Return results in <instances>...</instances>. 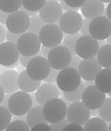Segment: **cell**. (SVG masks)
<instances>
[{"instance_id": "9f6ffc18", "label": "cell", "mask_w": 111, "mask_h": 131, "mask_svg": "<svg viewBox=\"0 0 111 131\" xmlns=\"http://www.w3.org/2000/svg\"><path fill=\"white\" fill-rule=\"evenodd\" d=\"M104 3H110L111 2V0H101Z\"/></svg>"}, {"instance_id": "e0dca14e", "label": "cell", "mask_w": 111, "mask_h": 131, "mask_svg": "<svg viewBox=\"0 0 111 131\" xmlns=\"http://www.w3.org/2000/svg\"><path fill=\"white\" fill-rule=\"evenodd\" d=\"M60 89L58 87L53 83H45L37 89L36 92V100L38 105L43 106L48 101L54 99L58 98L60 96Z\"/></svg>"}, {"instance_id": "44dd1931", "label": "cell", "mask_w": 111, "mask_h": 131, "mask_svg": "<svg viewBox=\"0 0 111 131\" xmlns=\"http://www.w3.org/2000/svg\"><path fill=\"white\" fill-rule=\"evenodd\" d=\"M41 85V81H35L29 76L26 72V70H24L19 74L18 76V86L20 90L31 93L37 90Z\"/></svg>"}, {"instance_id": "d590c367", "label": "cell", "mask_w": 111, "mask_h": 131, "mask_svg": "<svg viewBox=\"0 0 111 131\" xmlns=\"http://www.w3.org/2000/svg\"><path fill=\"white\" fill-rule=\"evenodd\" d=\"M22 34H14L8 30L6 31V40L7 42H13L15 44H16L18 41V39L20 37Z\"/></svg>"}, {"instance_id": "5b68a950", "label": "cell", "mask_w": 111, "mask_h": 131, "mask_svg": "<svg viewBox=\"0 0 111 131\" xmlns=\"http://www.w3.org/2000/svg\"><path fill=\"white\" fill-rule=\"evenodd\" d=\"M42 44L38 34L27 32L22 34L17 42V47L20 54L33 56L40 51Z\"/></svg>"}, {"instance_id": "8d00e7d4", "label": "cell", "mask_w": 111, "mask_h": 131, "mask_svg": "<svg viewBox=\"0 0 111 131\" xmlns=\"http://www.w3.org/2000/svg\"><path fill=\"white\" fill-rule=\"evenodd\" d=\"M31 131H52V127L47 124L41 123L35 125L31 128Z\"/></svg>"}, {"instance_id": "52a82bcc", "label": "cell", "mask_w": 111, "mask_h": 131, "mask_svg": "<svg viewBox=\"0 0 111 131\" xmlns=\"http://www.w3.org/2000/svg\"><path fill=\"white\" fill-rule=\"evenodd\" d=\"M43 45L54 47L59 45L63 38V31L56 24H47L43 26L38 34Z\"/></svg>"}, {"instance_id": "ac0fdd59", "label": "cell", "mask_w": 111, "mask_h": 131, "mask_svg": "<svg viewBox=\"0 0 111 131\" xmlns=\"http://www.w3.org/2000/svg\"><path fill=\"white\" fill-rule=\"evenodd\" d=\"M18 72L10 69L6 70L0 75V86L5 93H13L19 90Z\"/></svg>"}, {"instance_id": "6da1fadb", "label": "cell", "mask_w": 111, "mask_h": 131, "mask_svg": "<svg viewBox=\"0 0 111 131\" xmlns=\"http://www.w3.org/2000/svg\"><path fill=\"white\" fill-rule=\"evenodd\" d=\"M33 107V99L28 93L23 91H17L10 96L8 108L15 116L26 114Z\"/></svg>"}, {"instance_id": "30bf717a", "label": "cell", "mask_w": 111, "mask_h": 131, "mask_svg": "<svg viewBox=\"0 0 111 131\" xmlns=\"http://www.w3.org/2000/svg\"><path fill=\"white\" fill-rule=\"evenodd\" d=\"M89 32L97 40H106L111 36V21L104 15L95 17L90 21Z\"/></svg>"}, {"instance_id": "f1b7e54d", "label": "cell", "mask_w": 111, "mask_h": 131, "mask_svg": "<svg viewBox=\"0 0 111 131\" xmlns=\"http://www.w3.org/2000/svg\"><path fill=\"white\" fill-rule=\"evenodd\" d=\"M46 23L40 17V15H36L30 17V26L28 29V32L39 34L40 30L45 26Z\"/></svg>"}, {"instance_id": "836d02e7", "label": "cell", "mask_w": 111, "mask_h": 131, "mask_svg": "<svg viewBox=\"0 0 111 131\" xmlns=\"http://www.w3.org/2000/svg\"><path fill=\"white\" fill-rule=\"evenodd\" d=\"M69 124V122H68L67 119L65 118L63 121L56 122V123H52V124H50V126L52 127V130L62 131L63 130L64 128Z\"/></svg>"}, {"instance_id": "74e56055", "label": "cell", "mask_w": 111, "mask_h": 131, "mask_svg": "<svg viewBox=\"0 0 111 131\" xmlns=\"http://www.w3.org/2000/svg\"><path fill=\"white\" fill-rule=\"evenodd\" d=\"M64 1L69 6L72 8H80L86 2V0H64Z\"/></svg>"}, {"instance_id": "f35d334b", "label": "cell", "mask_w": 111, "mask_h": 131, "mask_svg": "<svg viewBox=\"0 0 111 131\" xmlns=\"http://www.w3.org/2000/svg\"><path fill=\"white\" fill-rule=\"evenodd\" d=\"M90 19H88L87 18H85L83 19V24L80 29V34L85 36V35H90V32H89V25L90 23Z\"/></svg>"}, {"instance_id": "4dcf8cb0", "label": "cell", "mask_w": 111, "mask_h": 131, "mask_svg": "<svg viewBox=\"0 0 111 131\" xmlns=\"http://www.w3.org/2000/svg\"><path fill=\"white\" fill-rule=\"evenodd\" d=\"M47 0H22V6L31 11H39Z\"/></svg>"}, {"instance_id": "d6986e66", "label": "cell", "mask_w": 111, "mask_h": 131, "mask_svg": "<svg viewBox=\"0 0 111 131\" xmlns=\"http://www.w3.org/2000/svg\"><path fill=\"white\" fill-rule=\"evenodd\" d=\"M80 11L85 18L92 20L95 17L103 15L105 6L101 0H86L80 7Z\"/></svg>"}, {"instance_id": "94428289", "label": "cell", "mask_w": 111, "mask_h": 131, "mask_svg": "<svg viewBox=\"0 0 111 131\" xmlns=\"http://www.w3.org/2000/svg\"><path fill=\"white\" fill-rule=\"evenodd\" d=\"M1 11H2V10H1V9H0V13H1Z\"/></svg>"}, {"instance_id": "d6a6232c", "label": "cell", "mask_w": 111, "mask_h": 131, "mask_svg": "<svg viewBox=\"0 0 111 131\" xmlns=\"http://www.w3.org/2000/svg\"><path fill=\"white\" fill-rule=\"evenodd\" d=\"M60 70L58 69H54L52 68L51 69V72H50L49 74L48 75L47 78H45L43 81L45 83H56L57 81V76L59 73Z\"/></svg>"}, {"instance_id": "7dc6e473", "label": "cell", "mask_w": 111, "mask_h": 131, "mask_svg": "<svg viewBox=\"0 0 111 131\" xmlns=\"http://www.w3.org/2000/svg\"><path fill=\"white\" fill-rule=\"evenodd\" d=\"M7 94H6L4 96V99L3 100L2 103H1L0 105H2V106H4V107H8V100H9V98L11 95L12 93H6Z\"/></svg>"}, {"instance_id": "83f0119b", "label": "cell", "mask_w": 111, "mask_h": 131, "mask_svg": "<svg viewBox=\"0 0 111 131\" xmlns=\"http://www.w3.org/2000/svg\"><path fill=\"white\" fill-rule=\"evenodd\" d=\"M80 35L81 34H80L79 33L67 34V36L64 38L63 45L70 50L72 56L76 55L75 49L76 43V42L78 40V38L80 37Z\"/></svg>"}, {"instance_id": "b9f144b4", "label": "cell", "mask_w": 111, "mask_h": 131, "mask_svg": "<svg viewBox=\"0 0 111 131\" xmlns=\"http://www.w3.org/2000/svg\"><path fill=\"white\" fill-rule=\"evenodd\" d=\"M60 6H61L63 10H64L65 11H71V10H73V11H78L80 8H72L69 6L65 2L64 0H60Z\"/></svg>"}, {"instance_id": "ab89813d", "label": "cell", "mask_w": 111, "mask_h": 131, "mask_svg": "<svg viewBox=\"0 0 111 131\" xmlns=\"http://www.w3.org/2000/svg\"><path fill=\"white\" fill-rule=\"evenodd\" d=\"M84 128L80 125L76 124H67L65 127L63 131H83Z\"/></svg>"}, {"instance_id": "f5cc1de1", "label": "cell", "mask_w": 111, "mask_h": 131, "mask_svg": "<svg viewBox=\"0 0 111 131\" xmlns=\"http://www.w3.org/2000/svg\"><path fill=\"white\" fill-rule=\"evenodd\" d=\"M17 119H18V120H23V121L26 122V114L22 115V116H15L14 120H17Z\"/></svg>"}, {"instance_id": "8fae6325", "label": "cell", "mask_w": 111, "mask_h": 131, "mask_svg": "<svg viewBox=\"0 0 111 131\" xmlns=\"http://www.w3.org/2000/svg\"><path fill=\"white\" fill-rule=\"evenodd\" d=\"M58 22L64 34H76L81 29L83 18L77 11H65L63 13Z\"/></svg>"}, {"instance_id": "5bb4252c", "label": "cell", "mask_w": 111, "mask_h": 131, "mask_svg": "<svg viewBox=\"0 0 111 131\" xmlns=\"http://www.w3.org/2000/svg\"><path fill=\"white\" fill-rule=\"evenodd\" d=\"M19 53L16 44L11 42H4L0 44V64L9 67L17 64Z\"/></svg>"}, {"instance_id": "816d5d0a", "label": "cell", "mask_w": 111, "mask_h": 131, "mask_svg": "<svg viewBox=\"0 0 111 131\" xmlns=\"http://www.w3.org/2000/svg\"><path fill=\"white\" fill-rule=\"evenodd\" d=\"M85 85L86 87H88V86L94 85H95V81H85Z\"/></svg>"}, {"instance_id": "1f68e13d", "label": "cell", "mask_w": 111, "mask_h": 131, "mask_svg": "<svg viewBox=\"0 0 111 131\" xmlns=\"http://www.w3.org/2000/svg\"><path fill=\"white\" fill-rule=\"evenodd\" d=\"M31 128L28 126L26 122L23 120H13L8 126L6 129V131H28Z\"/></svg>"}, {"instance_id": "6f0895ef", "label": "cell", "mask_w": 111, "mask_h": 131, "mask_svg": "<svg viewBox=\"0 0 111 131\" xmlns=\"http://www.w3.org/2000/svg\"><path fill=\"white\" fill-rule=\"evenodd\" d=\"M108 130L111 131V124H110V126H109V127H108Z\"/></svg>"}, {"instance_id": "ba28073f", "label": "cell", "mask_w": 111, "mask_h": 131, "mask_svg": "<svg viewBox=\"0 0 111 131\" xmlns=\"http://www.w3.org/2000/svg\"><path fill=\"white\" fill-rule=\"evenodd\" d=\"M98 40L90 35L80 36L76 43V53L82 59L95 57L99 50Z\"/></svg>"}, {"instance_id": "9a60e30c", "label": "cell", "mask_w": 111, "mask_h": 131, "mask_svg": "<svg viewBox=\"0 0 111 131\" xmlns=\"http://www.w3.org/2000/svg\"><path fill=\"white\" fill-rule=\"evenodd\" d=\"M39 15L46 24H56L63 15V8L58 2L48 0L39 10Z\"/></svg>"}, {"instance_id": "7c38bea8", "label": "cell", "mask_w": 111, "mask_h": 131, "mask_svg": "<svg viewBox=\"0 0 111 131\" xmlns=\"http://www.w3.org/2000/svg\"><path fill=\"white\" fill-rule=\"evenodd\" d=\"M90 109L80 101L73 102L67 107V119L70 124L85 125L90 119Z\"/></svg>"}, {"instance_id": "f546056e", "label": "cell", "mask_w": 111, "mask_h": 131, "mask_svg": "<svg viewBox=\"0 0 111 131\" xmlns=\"http://www.w3.org/2000/svg\"><path fill=\"white\" fill-rule=\"evenodd\" d=\"M100 117L106 122H111V97L107 98L99 108Z\"/></svg>"}, {"instance_id": "11a10c76", "label": "cell", "mask_w": 111, "mask_h": 131, "mask_svg": "<svg viewBox=\"0 0 111 131\" xmlns=\"http://www.w3.org/2000/svg\"><path fill=\"white\" fill-rule=\"evenodd\" d=\"M106 42H107V44H110V45H111V36H110L109 38H107Z\"/></svg>"}, {"instance_id": "2e32d148", "label": "cell", "mask_w": 111, "mask_h": 131, "mask_svg": "<svg viewBox=\"0 0 111 131\" xmlns=\"http://www.w3.org/2000/svg\"><path fill=\"white\" fill-rule=\"evenodd\" d=\"M102 67L96 57L82 59L78 66V72L81 78L85 81H95L98 72Z\"/></svg>"}, {"instance_id": "e575fe53", "label": "cell", "mask_w": 111, "mask_h": 131, "mask_svg": "<svg viewBox=\"0 0 111 131\" xmlns=\"http://www.w3.org/2000/svg\"><path fill=\"white\" fill-rule=\"evenodd\" d=\"M36 56H43L42 55V53L40 52V51L39 52L36 54V55H33V56H23L20 54L19 56V60H20V63L22 64V65L24 67H26L27 66V64H28V62L31 60L32 58H33L34 57H36Z\"/></svg>"}, {"instance_id": "680465c9", "label": "cell", "mask_w": 111, "mask_h": 131, "mask_svg": "<svg viewBox=\"0 0 111 131\" xmlns=\"http://www.w3.org/2000/svg\"><path fill=\"white\" fill-rule=\"evenodd\" d=\"M47 1H48V0H47ZM53 1H56V2H60V0H53Z\"/></svg>"}, {"instance_id": "7bdbcfd3", "label": "cell", "mask_w": 111, "mask_h": 131, "mask_svg": "<svg viewBox=\"0 0 111 131\" xmlns=\"http://www.w3.org/2000/svg\"><path fill=\"white\" fill-rule=\"evenodd\" d=\"M51 49H52V47H46V46L42 45L41 48H40V52L42 53L43 57L47 58L48 54H49V53L51 51Z\"/></svg>"}, {"instance_id": "60d3db41", "label": "cell", "mask_w": 111, "mask_h": 131, "mask_svg": "<svg viewBox=\"0 0 111 131\" xmlns=\"http://www.w3.org/2000/svg\"><path fill=\"white\" fill-rule=\"evenodd\" d=\"M81 60H82V58L80 57H79L78 55L72 56L71 62H70V63L69 64L68 67H73L74 69H78V66H79V64H80V62H81Z\"/></svg>"}, {"instance_id": "4316f807", "label": "cell", "mask_w": 111, "mask_h": 131, "mask_svg": "<svg viewBox=\"0 0 111 131\" xmlns=\"http://www.w3.org/2000/svg\"><path fill=\"white\" fill-rule=\"evenodd\" d=\"M12 113L7 107L0 105V131L6 130L12 120Z\"/></svg>"}, {"instance_id": "c3c4849f", "label": "cell", "mask_w": 111, "mask_h": 131, "mask_svg": "<svg viewBox=\"0 0 111 131\" xmlns=\"http://www.w3.org/2000/svg\"><path fill=\"white\" fill-rule=\"evenodd\" d=\"M106 13H107V17H108V19L111 21V2L109 3L108 6L106 8Z\"/></svg>"}, {"instance_id": "cb8c5ba5", "label": "cell", "mask_w": 111, "mask_h": 131, "mask_svg": "<svg viewBox=\"0 0 111 131\" xmlns=\"http://www.w3.org/2000/svg\"><path fill=\"white\" fill-rule=\"evenodd\" d=\"M85 131H107L108 127L104 119L99 117L90 119L84 125Z\"/></svg>"}, {"instance_id": "db71d44e", "label": "cell", "mask_w": 111, "mask_h": 131, "mask_svg": "<svg viewBox=\"0 0 111 131\" xmlns=\"http://www.w3.org/2000/svg\"><path fill=\"white\" fill-rule=\"evenodd\" d=\"M98 42H99V47H102L103 46L107 45V42L105 40H98Z\"/></svg>"}, {"instance_id": "ffe728a7", "label": "cell", "mask_w": 111, "mask_h": 131, "mask_svg": "<svg viewBox=\"0 0 111 131\" xmlns=\"http://www.w3.org/2000/svg\"><path fill=\"white\" fill-rule=\"evenodd\" d=\"M95 85L102 92H111V69H102L95 77Z\"/></svg>"}, {"instance_id": "ee69618b", "label": "cell", "mask_w": 111, "mask_h": 131, "mask_svg": "<svg viewBox=\"0 0 111 131\" xmlns=\"http://www.w3.org/2000/svg\"><path fill=\"white\" fill-rule=\"evenodd\" d=\"M6 31L4 26L0 24V44L4 42L6 40Z\"/></svg>"}, {"instance_id": "3957f363", "label": "cell", "mask_w": 111, "mask_h": 131, "mask_svg": "<svg viewBox=\"0 0 111 131\" xmlns=\"http://www.w3.org/2000/svg\"><path fill=\"white\" fill-rule=\"evenodd\" d=\"M81 83L78 69L67 67L60 70L57 76V86L62 92H72L78 88Z\"/></svg>"}, {"instance_id": "9c48e42d", "label": "cell", "mask_w": 111, "mask_h": 131, "mask_svg": "<svg viewBox=\"0 0 111 131\" xmlns=\"http://www.w3.org/2000/svg\"><path fill=\"white\" fill-rule=\"evenodd\" d=\"M6 28L9 31L17 34H23L28 31L30 26V17L22 10L9 13Z\"/></svg>"}, {"instance_id": "7a4b0ae2", "label": "cell", "mask_w": 111, "mask_h": 131, "mask_svg": "<svg viewBox=\"0 0 111 131\" xmlns=\"http://www.w3.org/2000/svg\"><path fill=\"white\" fill-rule=\"evenodd\" d=\"M43 107L44 117L50 124L63 121L67 117V105L62 99H52Z\"/></svg>"}, {"instance_id": "681fc988", "label": "cell", "mask_w": 111, "mask_h": 131, "mask_svg": "<svg viewBox=\"0 0 111 131\" xmlns=\"http://www.w3.org/2000/svg\"><path fill=\"white\" fill-rule=\"evenodd\" d=\"M4 96H5L4 90L0 86V105H1V103H2L3 100H4Z\"/></svg>"}, {"instance_id": "7402d4cb", "label": "cell", "mask_w": 111, "mask_h": 131, "mask_svg": "<svg viewBox=\"0 0 111 131\" xmlns=\"http://www.w3.org/2000/svg\"><path fill=\"white\" fill-rule=\"evenodd\" d=\"M26 122L31 128L36 124L41 123L49 124L44 117L43 107L40 105L32 107L29 112L26 114Z\"/></svg>"}, {"instance_id": "484cf974", "label": "cell", "mask_w": 111, "mask_h": 131, "mask_svg": "<svg viewBox=\"0 0 111 131\" xmlns=\"http://www.w3.org/2000/svg\"><path fill=\"white\" fill-rule=\"evenodd\" d=\"M86 86L85 83L81 81L80 85L78 88L72 92H63L65 99H66L69 102H76L78 101L82 100L83 92L85 90Z\"/></svg>"}, {"instance_id": "277c9868", "label": "cell", "mask_w": 111, "mask_h": 131, "mask_svg": "<svg viewBox=\"0 0 111 131\" xmlns=\"http://www.w3.org/2000/svg\"><path fill=\"white\" fill-rule=\"evenodd\" d=\"M52 67L47 58L36 56L28 62L26 67L27 74L35 81H43L49 74Z\"/></svg>"}, {"instance_id": "91938a15", "label": "cell", "mask_w": 111, "mask_h": 131, "mask_svg": "<svg viewBox=\"0 0 111 131\" xmlns=\"http://www.w3.org/2000/svg\"><path fill=\"white\" fill-rule=\"evenodd\" d=\"M108 95L110 96V97H111V92H110V93H108Z\"/></svg>"}, {"instance_id": "f907efd6", "label": "cell", "mask_w": 111, "mask_h": 131, "mask_svg": "<svg viewBox=\"0 0 111 131\" xmlns=\"http://www.w3.org/2000/svg\"><path fill=\"white\" fill-rule=\"evenodd\" d=\"M90 116H92V117L97 116V114H99V109H97V110H90Z\"/></svg>"}, {"instance_id": "4fadbf2b", "label": "cell", "mask_w": 111, "mask_h": 131, "mask_svg": "<svg viewBox=\"0 0 111 131\" xmlns=\"http://www.w3.org/2000/svg\"><path fill=\"white\" fill-rule=\"evenodd\" d=\"M106 93L102 92L95 85L86 87L83 92L82 102L90 110H97L104 103L106 96Z\"/></svg>"}, {"instance_id": "d4e9b609", "label": "cell", "mask_w": 111, "mask_h": 131, "mask_svg": "<svg viewBox=\"0 0 111 131\" xmlns=\"http://www.w3.org/2000/svg\"><path fill=\"white\" fill-rule=\"evenodd\" d=\"M22 0H0V9L2 11L11 13L20 9Z\"/></svg>"}, {"instance_id": "8992f818", "label": "cell", "mask_w": 111, "mask_h": 131, "mask_svg": "<svg viewBox=\"0 0 111 131\" xmlns=\"http://www.w3.org/2000/svg\"><path fill=\"white\" fill-rule=\"evenodd\" d=\"M72 57V54L69 49L64 45H58L52 48L48 54L47 60L52 68L61 70L68 67Z\"/></svg>"}, {"instance_id": "bcb514c9", "label": "cell", "mask_w": 111, "mask_h": 131, "mask_svg": "<svg viewBox=\"0 0 111 131\" xmlns=\"http://www.w3.org/2000/svg\"><path fill=\"white\" fill-rule=\"evenodd\" d=\"M19 10H23L24 12L26 13V14L28 15L29 17H32V16H34V15H37V13L39 12V11H31V10H28L26 9V8L23 7V6H22V7L20 8V9H19Z\"/></svg>"}, {"instance_id": "f6af8a7d", "label": "cell", "mask_w": 111, "mask_h": 131, "mask_svg": "<svg viewBox=\"0 0 111 131\" xmlns=\"http://www.w3.org/2000/svg\"><path fill=\"white\" fill-rule=\"evenodd\" d=\"M8 15H9V13L4 12V11H1V13H0V23L1 24H6V20H7Z\"/></svg>"}, {"instance_id": "603a6c76", "label": "cell", "mask_w": 111, "mask_h": 131, "mask_svg": "<svg viewBox=\"0 0 111 131\" xmlns=\"http://www.w3.org/2000/svg\"><path fill=\"white\" fill-rule=\"evenodd\" d=\"M97 58L102 67L111 69V45L107 44L99 48Z\"/></svg>"}]
</instances>
